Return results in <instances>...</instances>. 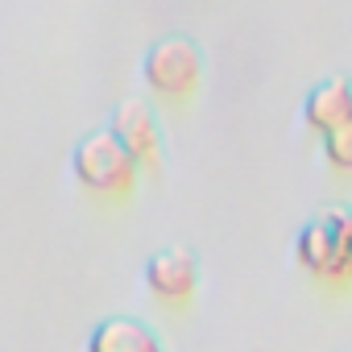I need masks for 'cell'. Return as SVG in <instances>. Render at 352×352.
<instances>
[{
    "label": "cell",
    "instance_id": "obj_3",
    "mask_svg": "<svg viewBox=\"0 0 352 352\" xmlns=\"http://www.w3.org/2000/svg\"><path fill=\"white\" fill-rule=\"evenodd\" d=\"M199 75H204V58L187 38H166L145 58V83L162 100H187L199 87Z\"/></svg>",
    "mask_w": 352,
    "mask_h": 352
},
{
    "label": "cell",
    "instance_id": "obj_6",
    "mask_svg": "<svg viewBox=\"0 0 352 352\" xmlns=\"http://www.w3.org/2000/svg\"><path fill=\"white\" fill-rule=\"evenodd\" d=\"M87 352H166L157 331L141 319H104L91 340H87Z\"/></svg>",
    "mask_w": 352,
    "mask_h": 352
},
{
    "label": "cell",
    "instance_id": "obj_2",
    "mask_svg": "<svg viewBox=\"0 0 352 352\" xmlns=\"http://www.w3.org/2000/svg\"><path fill=\"white\" fill-rule=\"evenodd\" d=\"M298 265L323 282H352V212L319 216L298 232Z\"/></svg>",
    "mask_w": 352,
    "mask_h": 352
},
{
    "label": "cell",
    "instance_id": "obj_7",
    "mask_svg": "<svg viewBox=\"0 0 352 352\" xmlns=\"http://www.w3.org/2000/svg\"><path fill=\"white\" fill-rule=\"evenodd\" d=\"M307 120L319 133H336V129L352 124V91H348V83L336 79V83L315 87L311 100H307Z\"/></svg>",
    "mask_w": 352,
    "mask_h": 352
},
{
    "label": "cell",
    "instance_id": "obj_5",
    "mask_svg": "<svg viewBox=\"0 0 352 352\" xmlns=\"http://www.w3.org/2000/svg\"><path fill=\"white\" fill-rule=\"evenodd\" d=\"M112 133L124 141V149L141 162V166H153L157 162V149H162V137H157V120L153 112L141 104V100H124L116 108V124Z\"/></svg>",
    "mask_w": 352,
    "mask_h": 352
},
{
    "label": "cell",
    "instance_id": "obj_1",
    "mask_svg": "<svg viewBox=\"0 0 352 352\" xmlns=\"http://www.w3.org/2000/svg\"><path fill=\"white\" fill-rule=\"evenodd\" d=\"M71 170H75V183H79L87 195L120 199V195L133 191L141 162L124 149V141H120L112 129H96V133H87V137L75 145Z\"/></svg>",
    "mask_w": 352,
    "mask_h": 352
},
{
    "label": "cell",
    "instance_id": "obj_4",
    "mask_svg": "<svg viewBox=\"0 0 352 352\" xmlns=\"http://www.w3.org/2000/svg\"><path fill=\"white\" fill-rule=\"evenodd\" d=\"M145 290L166 302V307H183L199 290V261L187 249H162L145 265Z\"/></svg>",
    "mask_w": 352,
    "mask_h": 352
},
{
    "label": "cell",
    "instance_id": "obj_8",
    "mask_svg": "<svg viewBox=\"0 0 352 352\" xmlns=\"http://www.w3.org/2000/svg\"><path fill=\"white\" fill-rule=\"evenodd\" d=\"M327 162L340 170H352V124L327 133Z\"/></svg>",
    "mask_w": 352,
    "mask_h": 352
}]
</instances>
